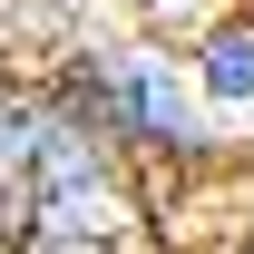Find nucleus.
Returning <instances> with one entry per match:
<instances>
[{"label": "nucleus", "mask_w": 254, "mask_h": 254, "mask_svg": "<svg viewBox=\"0 0 254 254\" xmlns=\"http://www.w3.org/2000/svg\"><path fill=\"white\" fill-rule=\"evenodd\" d=\"M49 137V98H39V78H20V68H0V186L30 166V147Z\"/></svg>", "instance_id": "obj_4"}, {"label": "nucleus", "mask_w": 254, "mask_h": 254, "mask_svg": "<svg viewBox=\"0 0 254 254\" xmlns=\"http://www.w3.org/2000/svg\"><path fill=\"white\" fill-rule=\"evenodd\" d=\"M127 215H137V176L118 166L108 137H88L68 118H49L30 166L0 186V245L30 235V225H49V235H118L127 245Z\"/></svg>", "instance_id": "obj_2"}, {"label": "nucleus", "mask_w": 254, "mask_h": 254, "mask_svg": "<svg viewBox=\"0 0 254 254\" xmlns=\"http://www.w3.org/2000/svg\"><path fill=\"white\" fill-rule=\"evenodd\" d=\"M235 254H254V157H235Z\"/></svg>", "instance_id": "obj_7"}, {"label": "nucleus", "mask_w": 254, "mask_h": 254, "mask_svg": "<svg viewBox=\"0 0 254 254\" xmlns=\"http://www.w3.org/2000/svg\"><path fill=\"white\" fill-rule=\"evenodd\" d=\"M0 254H127L118 235H49V225H30V235H10Z\"/></svg>", "instance_id": "obj_6"}, {"label": "nucleus", "mask_w": 254, "mask_h": 254, "mask_svg": "<svg viewBox=\"0 0 254 254\" xmlns=\"http://www.w3.org/2000/svg\"><path fill=\"white\" fill-rule=\"evenodd\" d=\"M205 10H225V0H127V20H137L147 39H186Z\"/></svg>", "instance_id": "obj_5"}, {"label": "nucleus", "mask_w": 254, "mask_h": 254, "mask_svg": "<svg viewBox=\"0 0 254 254\" xmlns=\"http://www.w3.org/2000/svg\"><path fill=\"white\" fill-rule=\"evenodd\" d=\"M39 98H49V118L88 127V137H108L118 147L127 176H215L225 157V127L195 108L186 68H176V39H68L59 59L39 68Z\"/></svg>", "instance_id": "obj_1"}, {"label": "nucleus", "mask_w": 254, "mask_h": 254, "mask_svg": "<svg viewBox=\"0 0 254 254\" xmlns=\"http://www.w3.org/2000/svg\"><path fill=\"white\" fill-rule=\"evenodd\" d=\"M176 68H186L195 108L215 127L254 118V0H225V10H205L186 39H176Z\"/></svg>", "instance_id": "obj_3"}]
</instances>
